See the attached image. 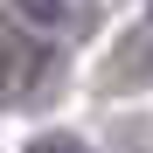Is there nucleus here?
<instances>
[{"label": "nucleus", "instance_id": "obj_3", "mask_svg": "<svg viewBox=\"0 0 153 153\" xmlns=\"http://www.w3.org/2000/svg\"><path fill=\"white\" fill-rule=\"evenodd\" d=\"M28 153H91V146H84V139H70V132H49V139H35Z\"/></svg>", "mask_w": 153, "mask_h": 153}, {"label": "nucleus", "instance_id": "obj_1", "mask_svg": "<svg viewBox=\"0 0 153 153\" xmlns=\"http://www.w3.org/2000/svg\"><path fill=\"white\" fill-rule=\"evenodd\" d=\"M42 76H56V56H35L28 42H14L7 49V91H14V105H35V84Z\"/></svg>", "mask_w": 153, "mask_h": 153}, {"label": "nucleus", "instance_id": "obj_2", "mask_svg": "<svg viewBox=\"0 0 153 153\" xmlns=\"http://www.w3.org/2000/svg\"><path fill=\"white\" fill-rule=\"evenodd\" d=\"M7 14L21 21V28H35V35H63V28H76V7H70V0H7Z\"/></svg>", "mask_w": 153, "mask_h": 153}]
</instances>
